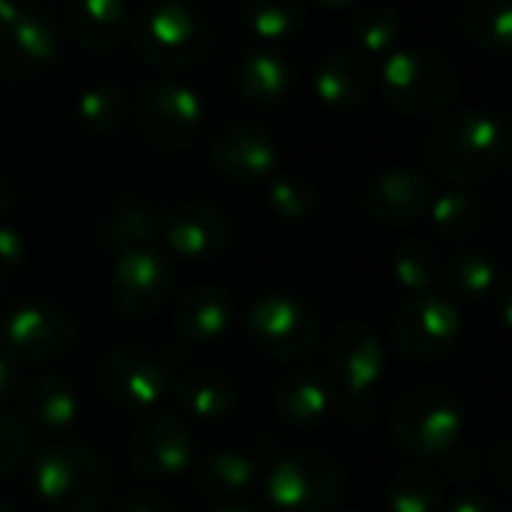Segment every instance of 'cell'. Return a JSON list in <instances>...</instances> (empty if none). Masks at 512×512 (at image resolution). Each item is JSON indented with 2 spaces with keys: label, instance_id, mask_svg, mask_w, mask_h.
<instances>
[{
  "label": "cell",
  "instance_id": "obj_1",
  "mask_svg": "<svg viewBox=\"0 0 512 512\" xmlns=\"http://www.w3.org/2000/svg\"><path fill=\"white\" fill-rule=\"evenodd\" d=\"M31 479L52 512H100L115 488L103 455L76 440L46 443L34 458Z\"/></svg>",
  "mask_w": 512,
  "mask_h": 512
},
{
  "label": "cell",
  "instance_id": "obj_2",
  "mask_svg": "<svg viewBox=\"0 0 512 512\" xmlns=\"http://www.w3.org/2000/svg\"><path fill=\"white\" fill-rule=\"evenodd\" d=\"M214 34L202 13L184 0H157L133 31V49L139 61L163 73H184L202 67L211 55Z\"/></svg>",
  "mask_w": 512,
  "mask_h": 512
},
{
  "label": "cell",
  "instance_id": "obj_3",
  "mask_svg": "<svg viewBox=\"0 0 512 512\" xmlns=\"http://www.w3.org/2000/svg\"><path fill=\"white\" fill-rule=\"evenodd\" d=\"M500 157L503 133L500 124L485 112H455L443 118L425 139L428 169L455 187L488 175Z\"/></svg>",
  "mask_w": 512,
  "mask_h": 512
},
{
  "label": "cell",
  "instance_id": "obj_4",
  "mask_svg": "<svg viewBox=\"0 0 512 512\" xmlns=\"http://www.w3.org/2000/svg\"><path fill=\"white\" fill-rule=\"evenodd\" d=\"M380 88L386 103L410 118H431L446 112L458 97V76L437 52L401 49L380 67Z\"/></svg>",
  "mask_w": 512,
  "mask_h": 512
},
{
  "label": "cell",
  "instance_id": "obj_5",
  "mask_svg": "<svg viewBox=\"0 0 512 512\" xmlns=\"http://www.w3.org/2000/svg\"><path fill=\"white\" fill-rule=\"evenodd\" d=\"M247 341L256 353L278 362H296L317 350L320 317L290 293H263L247 311Z\"/></svg>",
  "mask_w": 512,
  "mask_h": 512
},
{
  "label": "cell",
  "instance_id": "obj_6",
  "mask_svg": "<svg viewBox=\"0 0 512 512\" xmlns=\"http://www.w3.org/2000/svg\"><path fill=\"white\" fill-rule=\"evenodd\" d=\"M341 461L320 449L281 458L266 476V497L278 512H329L344 494Z\"/></svg>",
  "mask_w": 512,
  "mask_h": 512
},
{
  "label": "cell",
  "instance_id": "obj_7",
  "mask_svg": "<svg viewBox=\"0 0 512 512\" xmlns=\"http://www.w3.org/2000/svg\"><path fill=\"white\" fill-rule=\"evenodd\" d=\"M464 431L458 401L440 386L410 389L392 413L395 443L413 458H443Z\"/></svg>",
  "mask_w": 512,
  "mask_h": 512
},
{
  "label": "cell",
  "instance_id": "obj_8",
  "mask_svg": "<svg viewBox=\"0 0 512 512\" xmlns=\"http://www.w3.org/2000/svg\"><path fill=\"white\" fill-rule=\"evenodd\" d=\"M100 392L124 413H154L172 392L169 359L142 344H124L100 365Z\"/></svg>",
  "mask_w": 512,
  "mask_h": 512
},
{
  "label": "cell",
  "instance_id": "obj_9",
  "mask_svg": "<svg viewBox=\"0 0 512 512\" xmlns=\"http://www.w3.org/2000/svg\"><path fill=\"white\" fill-rule=\"evenodd\" d=\"M76 338V323L64 305L37 296L13 308L0 326V350L19 368L61 359Z\"/></svg>",
  "mask_w": 512,
  "mask_h": 512
},
{
  "label": "cell",
  "instance_id": "obj_10",
  "mask_svg": "<svg viewBox=\"0 0 512 512\" xmlns=\"http://www.w3.org/2000/svg\"><path fill=\"white\" fill-rule=\"evenodd\" d=\"M133 118H136L139 136L151 148L163 154H178L199 133L202 100L181 82L157 79L139 88L133 100Z\"/></svg>",
  "mask_w": 512,
  "mask_h": 512
},
{
  "label": "cell",
  "instance_id": "obj_11",
  "mask_svg": "<svg viewBox=\"0 0 512 512\" xmlns=\"http://www.w3.org/2000/svg\"><path fill=\"white\" fill-rule=\"evenodd\" d=\"M461 335L458 308L440 293H416L410 296L392 326L395 347L416 362H437L452 353Z\"/></svg>",
  "mask_w": 512,
  "mask_h": 512
},
{
  "label": "cell",
  "instance_id": "obj_12",
  "mask_svg": "<svg viewBox=\"0 0 512 512\" xmlns=\"http://www.w3.org/2000/svg\"><path fill=\"white\" fill-rule=\"evenodd\" d=\"M61 37L55 22L31 4L10 0L0 7V73L25 76L55 64Z\"/></svg>",
  "mask_w": 512,
  "mask_h": 512
},
{
  "label": "cell",
  "instance_id": "obj_13",
  "mask_svg": "<svg viewBox=\"0 0 512 512\" xmlns=\"http://www.w3.org/2000/svg\"><path fill=\"white\" fill-rule=\"evenodd\" d=\"M172 290H175V275L157 250L136 247L115 256L109 293L118 314H124L127 320L157 317L169 305Z\"/></svg>",
  "mask_w": 512,
  "mask_h": 512
},
{
  "label": "cell",
  "instance_id": "obj_14",
  "mask_svg": "<svg viewBox=\"0 0 512 512\" xmlns=\"http://www.w3.org/2000/svg\"><path fill=\"white\" fill-rule=\"evenodd\" d=\"M217 172L235 187H263L275 178L278 145L275 139L250 121H229L211 145Z\"/></svg>",
  "mask_w": 512,
  "mask_h": 512
},
{
  "label": "cell",
  "instance_id": "obj_15",
  "mask_svg": "<svg viewBox=\"0 0 512 512\" xmlns=\"http://www.w3.org/2000/svg\"><path fill=\"white\" fill-rule=\"evenodd\" d=\"M160 238L187 263H214L229 250L232 226L220 208L199 199H187L178 202L169 214H163Z\"/></svg>",
  "mask_w": 512,
  "mask_h": 512
},
{
  "label": "cell",
  "instance_id": "obj_16",
  "mask_svg": "<svg viewBox=\"0 0 512 512\" xmlns=\"http://www.w3.org/2000/svg\"><path fill=\"white\" fill-rule=\"evenodd\" d=\"M386 365V350L380 335L359 320L335 329L329 341V368L335 386L344 389V401H368Z\"/></svg>",
  "mask_w": 512,
  "mask_h": 512
},
{
  "label": "cell",
  "instance_id": "obj_17",
  "mask_svg": "<svg viewBox=\"0 0 512 512\" xmlns=\"http://www.w3.org/2000/svg\"><path fill=\"white\" fill-rule=\"evenodd\" d=\"M127 452L139 476L151 482H163L184 473L193 464L196 446L181 419L154 413L133 431Z\"/></svg>",
  "mask_w": 512,
  "mask_h": 512
},
{
  "label": "cell",
  "instance_id": "obj_18",
  "mask_svg": "<svg viewBox=\"0 0 512 512\" xmlns=\"http://www.w3.org/2000/svg\"><path fill=\"white\" fill-rule=\"evenodd\" d=\"M434 184L416 169H386L365 190L368 214L383 226H410L431 211Z\"/></svg>",
  "mask_w": 512,
  "mask_h": 512
},
{
  "label": "cell",
  "instance_id": "obj_19",
  "mask_svg": "<svg viewBox=\"0 0 512 512\" xmlns=\"http://www.w3.org/2000/svg\"><path fill=\"white\" fill-rule=\"evenodd\" d=\"M335 389L338 386L326 371L311 368V365H299L278 383L275 407H278L284 422H290L296 428H308V425L323 422L332 413V407L338 401Z\"/></svg>",
  "mask_w": 512,
  "mask_h": 512
},
{
  "label": "cell",
  "instance_id": "obj_20",
  "mask_svg": "<svg viewBox=\"0 0 512 512\" xmlns=\"http://www.w3.org/2000/svg\"><path fill=\"white\" fill-rule=\"evenodd\" d=\"M374 82H377V70L365 52L338 49L320 64L314 76V94L329 109H350L371 94Z\"/></svg>",
  "mask_w": 512,
  "mask_h": 512
},
{
  "label": "cell",
  "instance_id": "obj_21",
  "mask_svg": "<svg viewBox=\"0 0 512 512\" xmlns=\"http://www.w3.org/2000/svg\"><path fill=\"white\" fill-rule=\"evenodd\" d=\"M175 329L190 344H217L232 326V302L226 290L199 284L178 296L175 302Z\"/></svg>",
  "mask_w": 512,
  "mask_h": 512
},
{
  "label": "cell",
  "instance_id": "obj_22",
  "mask_svg": "<svg viewBox=\"0 0 512 512\" xmlns=\"http://www.w3.org/2000/svg\"><path fill=\"white\" fill-rule=\"evenodd\" d=\"M163 214L148 199H124L112 205L100 223H97V244L106 253H127L136 247H148L154 238H160Z\"/></svg>",
  "mask_w": 512,
  "mask_h": 512
},
{
  "label": "cell",
  "instance_id": "obj_23",
  "mask_svg": "<svg viewBox=\"0 0 512 512\" xmlns=\"http://www.w3.org/2000/svg\"><path fill=\"white\" fill-rule=\"evenodd\" d=\"M70 31L82 49L109 55L130 34V10L124 0H73Z\"/></svg>",
  "mask_w": 512,
  "mask_h": 512
},
{
  "label": "cell",
  "instance_id": "obj_24",
  "mask_svg": "<svg viewBox=\"0 0 512 512\" xmlns=\"http://www.w3.org/2000/svg\"><path fill=\"white\" fill-rule=\"evenodd\" d=\"M293 82H296L293 64L269 46L250 49L247 55H241L235 67V85L241 97L253 106L281 103L293 91Z\"/></svg>",
  "mask_w": 512,
  "mask_h": 512
},
{
  "label": "cell",
  "instance_id": "obj_25",
  "mask_svg": "<svg viewBox=\"0 0 512 512\" xmlns=\"http://www.w3.org/2000/svg\"><path fill=\"white\" fill-rule=\"evenodd\" d=\"M175 395H178V404L202 422L226 419L238 404V389L232 377L220 368L184 371L175 383Z\"/></svg>",
  "mask_w": 512,
  "mask_h": 512
},
{
  "label": "cell",
  "instance_id": "obj_26",
  "mask_svg": "<svg viewBox=\"0 0 512 512\" xmlns=\"http://www.w3.org/2000/svg\"><path fill=\"white\" fill-rule=\"evenodd\" d=\"M497 269L500 266L494 256H488L485 250H476V247H464V250L452 253L437 269L440 296L449 299L452 305L485 299L497 287Z\"/></svg>",
  "mask_w": 512,
  "mask_h": 512
},
{
  "label": "cell",
  "instance_id": "obj_27",
  "mask_svg": "<svg viewBox=\"0 0 512 512\" xmlns=\"http://www.w3.org/2000/svg\"><path fill=\"white\" fill-rule=\"evenodd\" d=\"M22 410L37 428L64 431L79 419L82 401L70 380H64L58 374H46V377L31 380L22 389Z\"/></svg>",
  "mask_w": 512,
  "mask_h": 512
},
{
  "label": "cell",
  "instance_id": "obj_28",
  "mask_svg": "<svg viewBox=\"0 0 512 512\" xmlns=\"http://www.w3.org/2000/svg\"><path fill=\"white\" fill-rule=\"evenodd\" d=\"M256 479V467L244 452L220 449L193 464V488L208 500H232Z\"/></svg>",
  "mask_w": 512,
  "mask_h": 512
},
{
  "label": "cell",
  "instance_id": "obj_29",
  "mask_svg": "<svg viewBox=\"0 0 512 512\" xmlns=\"http://www.w3.org/2000/svg\"><path fill=\"white\" fill-rule=\"evenodd\" d=\"M431 220L437 232L452 244H467L485 229V205L464 187H452L431 202Z\"/></svg>",
  "mask_w": 512,
  "mask_h": 512
},
{
  "label": "cell",
  "instance_id": "obj_30",
  "mask_svg": "<svg viewBox=\"0 0 512 512\" xmlns=\"http://www.w3.org/2000/svg\"><path fill=\"white\" fill-rule=\"evenodd\" d=\"M461 28L485 52H512V0H467Z\"/></svg>",
  "mask_w": 512,
  "mask_h": 512
},
{
  "label": "cell",
  "instance_id": "obj_31",
  "mask_svg": "<svg viewBox=\"0 0 512 512\" xmlns=\"http://www.w3.org/2000/svg\"><path fill=\"white\" fill-rule=\"evenodd\" d=\"M244 25L263 43H287L305 25V0H247Z\"/></svg>",
  "mask_w": 512,
  "mask_h": 512
},
{
  "label": "cell",
  "instance_id": "obj_32",
  "mask_svg": "<svg viewBox=\"0 0 512 512\" xmlns=\"http://www.w3.org/2000/svg\"><path fill=\"white\" fill-rule=\"evenodd\" d=\"M386 500L392 512H437L443 500V482L431 467L407 464L395 473Z\"/></svg>",
  "mask_w": 512,
  "mask_h": 512
},
{
  "label": "cell",
  "instance_id": "obj_33",
  "mask_svg": "<svg viewBox=\"0 0 512 512\" xmlns=\"http://www.w3.org/2000/svg\"><path fill=\"white\" fill-rule=\"evenodd\" d=\"M76 115L88 133H112L127 115V94L121 85H94L79 94L76 100Z\"/></svg>",
  "mask_w": 512,
  "mask_h": 512
},
{
  "label": "cell",
  "instance_id": "obj_34",
  "mask_svg": "<svg viewBox=\"0 0 512 512\" xmlns=\"http://www.w3.org/2000/svg\"><path fill=\"white\" fill-rule=\"evenodd\" d=\"M350 34L365 55H383L401 40V19L392 7L368 4L350 16Z\"/></svg>",
  "mask_w": 512,
  "mask_h": 512
},
{
  "label": "cell",
  "instance_id": "obj_35",
  "mask_svg": "<svg viewBox=\"0 0 512 512\" xmlns=\"http://www.w3.org/2000/svg\"><path fill=\"white\" fill-rule=\"evenodd\" d=\"M437 256L434 250L419 241V238H407L395 247V256H392V272H395V281L410 293H428V287L437 281Z\"/></svg>",
  "mask_w": 512,
  "mask_h": 512
},
{
  "label": "cell",
  "instance_id": "obj_36",
  "mask_svg": "<svg viewBox=\"0 0 512 512\" xmlns=\"http://www.w3.org/2000/svg\"><path fill=\"white\" fill-rule=\"evenodd\" d=\"M269 205L284 223H305L317 211L320 193L302 175H281L269 181Z\"/></svg>",
  "mask_w": 512,
  "mask_h": 512
},
{
  "label": "cell",
  "instance_id": "obj_37",
  "mask_svg": "<svg viewBox=\"0 0 512 512\" xmlns=\"http://www.w3.org/2000/svg\"><path fill=\"white\" fill-rule=\"evenodd\" d=\"M28 452H31L28 428L16 416L0 413V476L19 470L25 464Z\"/></svg>",
  "mask_w": 512,
  "mask_h": 512
},
{
  "label": "cell",
  "instance_id": "obj_38",
  "mask_svg": "<svg viewBox=\"0 0 512 512\" xmlns=\"http://www.w3.org/2000/svg\"><path fill=\"white\" fill-rule=\"evenodd\" d=\"M28 260V238L16 226H0V284L19 275Z\"/></svg>",
  "mask_w": 512,
  "mask_h": 512
},
{
  "label": "cell",
  "instance_id": "obj_39",
  "mask_svg": "<svg viewBox=\"0 0 512 512\" xmlns=\"http://www.w3.org/2000/svg\"><path fill=\"white\" fill-rule=\"evenodd\" d=\"M109 512H178L172 500H166L163 494L157 491H148V488H133L127 491L124 497L115 500V506Z\"/></svg>",
  "mask_w": 512,
  "mask_h": 512
},
{
  "label": "cell",
  "instance_id": "obj_40",
  "mask_svg": "<svg viewBox=\"0 0 512 512\" xmlns=\"http://www.w3.org/2000/svg\"><path fill=\"white\" fill-rule=\"evenodd\" d=\"M443 473L455 482V485H470L476 476H479V470H482V464H479V455L476 452H470V449H449L443 458Z\"/></svg>",
  "mask_w": 512,
  "mask_h": 512
},
{
  "label": "cell",
  "instance_id": "obj_41",
  "mask_svg": "<svg viewBox=\"0 0 512 512\" xmlns=\"http://www.w3.org/2000/svg\"><path fill=\"white\" fill-rule=\"evenodd\" d=\"M488 467H491V476H494V482L500 485V491H503L506 497H512V437L500 440V443L491 449Z\"/></svg>",
  "mask_w": 512,
  "mask_h": 512
},
{
  "label": "cell",
  "instance_id": "obj_42",
  "mask_svg": "<svg viewBox=\"0 0 512 512\" xmlns=\"http://www.w3.org/2000/svg\"><path fill=\"white\" fill-rule=\"evenodd\" d=\"M19 386H22V368L0 350V404H7Z\"/></svg>",
  "mask_w": 512,
  "mask_h": 512
},
{
  "label": "cell",
  "instance_id": "obj_43",
  "mask_svg": "<svg viewBox=\"0 0 512 512\" xmlns=\"http://www.w3.org/2000/svg\"><path fill=\"white\" fill-rule=\"evenodd\" d=\"M446 512H497L494 500L482 491H461Z\"/></svg>",
  "mask_w": 512,
  "mask_h": 512
},
{
  "label": "cell",
  "instance_id": "obj_44",
  "mask_svg": "<svg viewBox=\"0 0 512 512\" xmlns=\"http://www.w3.org/2000/svg\"><path fill=\"white\" fill-rule=\"evenodd\" d=\"M497 311H500V317H503V323L512 329V272L500 281V287H497Z\"/></svg>",
  "mask_w": 512,
  "mask_h": 512
},
{
  "label": "cell",
  "instance_id": "obj_45",
  "mask_svg": "<svg viewBox=\"0 0 512 512\" xmlns=\"http://www.w3.org/2000/svg\"><path fill=\"white\" fill-rule=\"evenodd\" d=\"M13 202H16V196H13V187H10V181L0 175V217H4L10 208H13Z\"/></svg>",
  "mask_w": 512,
  "mask_h": 512
},
{
  "label": "cell",
  "instance_id": "obj_46",
  "mask_svg": "<svg viewBox=\"0 0 512 512\" xmlns=\"http://www.w3.org/2000/svg\"><path fill=\"white\" fill-rule=\"evenodd\" d=\"M217 512H263V509L253 503H229V506H220Z\"/></svg>",
  "mask_w": 512,
  "mask_h": 512
},
{
  "label": "cell",
  "instance_id": "obj_47",
  "mask_svg": "<svg viewBox=\"0 0 512 512\" xmlns=\"http://www.w3.org/2000/svg\"><path fill=\"white\" fill-rule=\"evenodd\" d=\"M323 7H329V10H347V7H353L356 0H320Z\"/></svg>",
  "mask_w": 512,
  "mask_h": 512
},
{
  "label": "cell",
  "instance_id": "obj_48",
  "mask_svg": "<svg viewBox=\"0 0 512 512\" xmlns=\"http://www.w3.org/2000/svg\"><path fill=\"white\" fill-rule=\"evenodd\" d=\"M0 512H16V509H13L10 503H4V500H0Z\"/></svg>",
  "mask_w": 512,
  "mask_h": 512
},
{
  "label": "cell",
  "instance_id": "obj_49",
  "mask_svg": "<svg viewBox=\"0 0 512 512\" xmlns=\"http://www.w3.org/2000/svg\"><path fill=\"white\" fill-rule=\"evenodd\" d=\"M338 512H356V509H338Z\"/></svg>",
  "mask_w": 512,
  "mask_h": 512
},
{
  "label": "cell",
  "instance_id": "obj_50",
  "mask_svg": "<svg viewBox=\"0 0 512 512\" xmlns=\"http://www.w3.org/2000/svg\"><path fill=\"white\" fill-rule=\"evenodd\" d=\"M4 4H10V0H0V7H4Z\"/></svg>",
  "mask_w": 512,
  "mask_h": 512
},
{
  "label": "cell",
  "instance_id": "obj_51",
  "mask_svg": "<svg viewBox=\"0 0 512 512\" xmlns=\"http://www.w3.org/2000/svg\"><path fill=\"white\" fill-rule=\"evenodd\" d=\"M503 512H512V506H506V509H503Z\"/></svg>",
  "mask_w": 512,
  "mask_h": 512
},
{
  "label": "cell",
  "instance_id": "obj_52",
  "mask_svg": "<svg viewBox=\"0 0 512 512\" xmlns=\"http://www.w3.org/2000/svg\"><path fill=\"white\" fill-rule=\"evenodd\" d=\"M509 160H512V145H509Z\"/></svg>",
  "mask_w": 512,
  "mask_h": 512
},
{
  "label": "cell",
  "instance_id": "obj_53",
  "mask_svg": "<svg viewBox=\"0 0 512 512\" xmlns=\"http://www.w3.org/2000/svg\"><path fill=\"white\" fill-rule=\"evenodd\" d=\"M184 4H187V0H184Z\"/></svg>",
  "mask_w": 512,
  "mask_h": 512
}]
</instances>
